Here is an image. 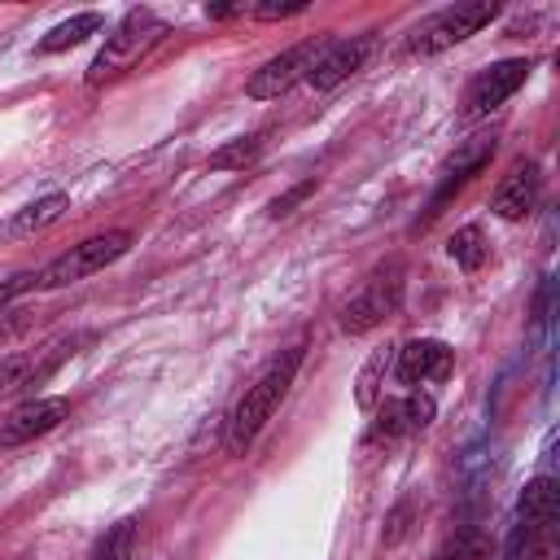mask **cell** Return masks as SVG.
<instances>
[{
    "label": "cell",
    "instance_id": "cell-4",
    "mask_svg": "<svg viewBox=\"0 0 560 560\" xmlns=\"http://www.w3.org/2000/svg\"><path fill=\"white\" fill-rule=\"evenodd\" d=\"M499 18L494 0H472V4H446L438 13H429L411 35H407V52L411 57H438L455 44H464L468 35H477L481 26H490Z\"/></svg>",
    "mask_w": 560,
    "mask_h": 560
},
{
    "label": "cell",
    "instance_id": "cell-23",
    "mask_svg": "<svg viewBox=\"0 0 560 560\" xmlns=\"http://www.w3.org/2000/svg\"><path fill=\"white\" fill-rule=\"evenodd\" d=\"M311 192H315V179H302L298 188H289L284 197H276V201H271V214H276V219H280V214H289V210H293V206H302Z\"/></svg>",
    "mask_w": 560,
    "mask_h": 560
},
{
    "label": "cell",
    "instance_id": "cell-15",
    "mask_svg": "<svg viewBox=\"0 0 560 560\" xmlns=\"http://www.w3.org/2000/svg\"><path fill=\"white\" fill-rule=\"evenodd\" d=\"M66 206H70V197H66V192H48V197L31 201L22 214H13V219L4 223V236H31V232H39V228L57 223V219L66 214Z\"/></svg>",
    "mask_w": 560,
    "mask_h": 560
},
{
    "label": "cell",
    "instance_id": "cell-20",
    "mask_svg": "<svg viewBox=\"0 0 560 560\" xmlns=\"http://www.w3.org/2000/svg\"><path fill=\"white\" fill-rule=\"evenodd\" d=\"M131 556H136V521L122 516V521H114V525L96 538L92 560H131Z\"/></svg>",
    "mask_w": 560,
    "mask_h": 560
},
{
    "label": "cell",
    "instance_id": "cell-1",
    "mask_svg": "<svg viewBox=\"0 0 560 560\" xmlns=\"http://www.w3.org/2000/svg\"><path fill=\"white\" fill-rule=\"evenodd\" d=\"M298 368H302V346L276 354V359L262 368V376L236 398V407H232V416H228V451H232V455H245V451H249V442L258 438V429L271 420V411H276L280 398L289 394Z\"/></svg>",
    "mask_w": 560,
    "mask_h": 560
},
{
    "label": "cell",
    "instance_id": "cell-3",
    "mask_svg": "<svg viewBox=\"0 0 560 560\" xmlns=\"http://www.w3.org/2000/svg\"><path fill=\"white\" fill-rule=\"evenodd\" d=\"M131 249V232L127 228H109L101 236H88L79 245H70L66 254H57L52 262H44L35 271V289H66V284H79L96 271H105L109 262H118L122 254Z\"/></svg>",
    "mask_w": 560,
    "mask_h": 560
},
{
    "label": "cell",
    "instance_id": "cell-11",
    "mask_svg": "<svg viewBox=\"0 0 560 560\" xmlns=\"http://www.w3.org/2000/svg\"><path fill=\"white\" fill-rule=\"evenodd\" d=\"M368 52H372V35H350V39H328L324 48H319V57H315V66L306 70V83L311 88H319V92H328V88H337V83H346L354 70H363V61H368Z\"/></svg>",
    "mask_w": 560,
    "mask_h": 560
},
{
    "label": "cell",
    "instance_id": "cell-7",
    "mask_svg": "<svg viewBox=\"0 0 560 560\" xmlns=\"http://www.w3.org/2000/svg\"><path fill=\"white\" fill-rule=\"evenodd\" d=\"M525 79H529V61L525 57H508V61H494V66L477 70L468 79V88H464V118H486L508 96H516Z\"/></svg>",
    "mask_w": 560,
    "mask_h": 560
},
{
    "label": "cell",
    "instance_id": "cell-24",
    "mask_svg": "<svg viewBox=\"0 0 560 560\" xmlns=\"http://www.w3.org/2000/svg\"><path fill=\"white\" fill-rule=\"evenodd\" d=\"M26 289H35V271H18V276H9V280H0V311L18 298V293H26Z\"/></svg>",
    "mask_w": 560,
    "mask_h": 560
},
{
    "label": "cell",
    "instance_id": "cell-19",
    "mask_svg": "<svg viewBox=\"0 0 560 560\" xmlns=\"http://www.w3.org/2000/svg\"><path fill=\"white\" fill-rule=\"evenodd\" d=\"M262 144H267V136H262V131L241 136V140H228L223 149H214V153H210V171H245V166H254V162H258Z\"/></svg>",
    "mask_w": 560,
    "mask_h": 560
},
{
    "label": "cell",
    "instance_id": "cell-25",
    "mask_svg": "<svg viewBox=\"0 0 560 560\" xmlns=\"http://www.w3.org/2000/svg\"><path fill=\"white\" fill-rule=\"evenodd\" d=\"M407 516H411V499H402V503L389 512V521H385V542H398V538L407 534Z\"/></svg>",
    "mask_w": 560,
    "mask_h": 560
},
{
    "label": "cell",
    "instance_id": "cell-21",
    "mask_svg": "<svg viewBox=\"0 0 560 560\" xmlns=\"http://www.w3.org/2000/svg\"><path fill=\"white\" fill-rule=\"evenodd\" d=\"M31 368H35V354H4L0 359V398L4 394H13L18 385H26V376H31Z\"/></svg>",
    "mask_w": 560,
    "mask_h": 560
},
{
    "label": "cell",
    "instance_id": "cell-22",
    "mask_svg": "<svg viewBox=\"0 0 560 560\" xmlns=\"http://www.w3.org/2000/svg\"><path fill=\"white\" fill-rule=\"evenodd\" d=\"M249 18H258V22H280V18H298V13H306V0H289V4H254V9H245Z\"/></svg>",
    "mask_w": 560,
    "mask_h": 560
},
{
    "label": "cell",
    "instance_id": "cell-16",
    "mask_svg": "<svg viewBox=\"0 0 560 560\" xmlns=\"http://www.w3.org/2000/svg\"><path fill=\"white\" fill-rule=\"evenodd\" d=\"M105 26V18L101 13H74L70 22H61V26H52L39 44H35V52H66V48H74V44H83L88 35H96Z\"/></svg>",
    "mask_w": 560,
    "mask_h": 560
},
{
    "label": "cell",
    "instance_id": "cell-8",
    "mask_svg": "<svg viewBox=\"0 0 560 560\" xmlns=\"http://www.w3.org/2000/svg\"><path fill=\"white\" fill-rule=\"evenodd\" d=\"M494 158V136L490 131H481V136H468L446 162H442V175H438V188H433V197H429V210H424V219L420 223H429V219H438L442 214V206L486 166Z\"/></svg>",
    "mask_w": 560,
    "mask_h": 560
},
{
    "label": "cell",
    "instance_id": "cell-26",
    "mask_svg": "<svg viewBox=\"0 0 560 560\" xmlns=\"http://www.w3.org/2000/svg\"><path fill=\"white\" fill-rule=\"evenodd\" d=\"M206 13L210 18H236V13H245V4H206Z\"/></svg>",
    "mask_w": 560,
    "mask_h": 560
},
{
    "label": "cell",
    "instance_id": "cell-6",
    "mask_svg": "<svg viewBox=\"0 0 560 560\" xmlns=\"http://www.w3.org/2000/svg\"><path fill=\"white\" fill-rule=\"evenodd\" d=\"M324 44H328V35H311V39H302V44L276 52L271 61H262V66L249 74L245 96H249V101H276V96H284L298 79H306V70L315 66V57H319Z\"/></svg>",
    "mask_w": 560,
    "mask_h": 560
},
{
    "label": "cell",
    "instance_id": "cell-9",
    "mask_svg": "<svg viewBox=\"0 0 560 560\" xmlns=\"http://www.w3.org/2000/svg\"><path fill=\"white\" fill-rule=\"evenodd\" d=\"M433 416H438L433 394L411 389V394H402V398L376 407V420H372V429H368V442H394V438L420 433V429L433 424Z\"/></svg>",
    "mask_w": 560,
    "mask_h": 560
},
{
    "label": "cell",
    "instance_id": "cell-10",
    "mask_svg": "<svg viewBox=\"0 0 560 560\" xmlns=\"http://www.w3.org/2000/svg\"><path fill=\"white\" fill-rule=\"evenodd\" d=\"M455 368V350L438 337H416L394 350V376L402 385H424V381H446Z\"/></svg>",
    "mask_w": 560,
    "mask_h": 560
},
{
    "label": "cell",
    "instance_id": "cell-17",
    "mask_svg": "<svg viewBox=\"0 0 560 560\" xmlns=\"http://www.w3.org/2000/svg\"><path fill=\"white\" fill-rule=\"evenodd\" d=\"M446 254H451V262H455V267H464V271H477V267H486V258H490L486 232H481L477 223H464V228H455V232H451V241H446Z\"/></svg>",
    "mask_w": 560,
    "mask_h": 560
},
{
    "label": "cell",
    "instance_id": "cell-13",
    "mask_svg": "<svg viewBox=\"0 0 560 560\" xmlns=\"http://www.w3.org/2000/svg\"><path fill=\"white\" fill-rule=\"evenodd\" d=\"M538 197H542V171H538L534 162H521V166H512V171L503 175V184L494 188L490 210H494L503 223H521V219L538 206Z\"/></svg>",
    "mask_w": 560,
    "mask_h": 560
},
{
    "label": "cell",
    "instance_id": "cell-18",
    "mask_svg": "<svg viewBox=\"0 0 560 560\" xmlns=\"http://www.w3.org/2000/svg\"><path fill=\"white\" fill-rule=\"evenodd\" d=\"M490 556H494V542H490V534L477 529V525L455 529V534L433 551V560H490Z\"/></svg>",
    "mask_w": 560,
    "mask_h": 560
},
{
    "label": "cell",
    "instance_id": "cell-2",
    "mask_svg": "<svg viewBox=\"0 0 560 560\" xmlns=\"http://www.w3.org/2000/svg\"><path fill=\"white\" fill-rule=\"evenodd\" d=\"M166 35V22L153 13V9H131L101 44V52L92 57L88 66V83H105V79H118L122 70H131L158 39Z\"/></svg>",
    "mask_w": 560,
    "mask_h": 560
},
{
    "label": "cell",
    "instance_id": "cell-5",
    "mask_svg": "<svg viewBox=\"0 0 560 560\" xmlns=\"http://www.w3.org/2000/svg\"><path fill=\"white\" fill-rule=\"evenodd\" d=\"M398 302H402V267L394 262L389 271H376L359 293H350V298L341 302L337 324H341V332H350V337L372 332L376 324H385V319L398 311Z\"/></svg>",
    "mask_w": 560,
    "mask_h": 560
},
{
    "label": "cell",
    "instance_id": "cell-12",
    "mask_svg": "<svg viewBox=\"0 0 560 560\" xmlns=\"http://www.w3.org/2000/svg\"><path fill=\"white\" fill-rule=\"evenodd\" d=\"M66 416H70V402H66V398H31V402H22L18 411H9V416L0 420V446L35 442V438L52 433Z\"/></svg>",
    "mask_w": 560,
    "mask_h": 560
},
{
    "label": "cell",
    "instance_id": "cell-14",
    "mask_svg": "<svg viewBox=\"0 0 560 560\" xmlns=\"http://www.w3.org/2000/svg\"><path fill=\"white\" fill-rule=\"evenodd\" d=\"M389 368H394V346H381V350H372V354L363 359V368H359V376H354V402H359L363 411H376V407H381Z\"/></svg>",
    "mask_w": 560,
    "mask_h": 560
}]
</instances>
